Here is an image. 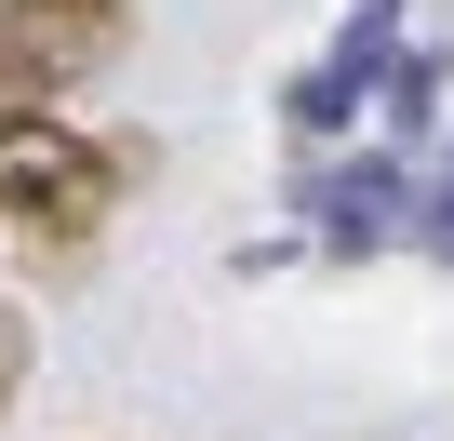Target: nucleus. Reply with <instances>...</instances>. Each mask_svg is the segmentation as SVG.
<instances>
[{"label": "nucleus", "instance_id": "obj_5", "mask_svg": "<svg viewBox=\"0 0 454 441\" xmlns=\"http://www.w3.org/2000/svg\"><path fill=\"white\" fill-rule=\"evenodd\" d=\"M441 81H454L441 54H401V67H387V134H427V121H441Z\"/></svg>", "mask_w": 454, "mask_h": 441}, {"label": "nucleus", "instance_id": "obj_2", "mask_svg": "<svg viewBox=\"0 0 454 441\" xmlns=\"http://www.w3.org/2000/svg\"><path fill=\"white\" fill-rule=\"evenodd\" d=\"M134 14L121 0H0V107H54L94 67H121Z\"/></svg>", "mask_w": 454, "mask_h": 441}, {"label": "nucleus", "instance_id": "obj_3", "mask_svg": "<svg viewBox=\"0 0 454 441\" xmlns=\"http://www.w3.org/2000/svg\"><path fill=\"white\" fill-rule=\"evenodd\" d=\"M294 214H308V241L321 255H387L414 228V174L374 147V161H308L294 174Z\"/></svg>", "mask_w": 454, "mask_h": 441}, {"label": "nucleus", "instance_id": "obj_4", "mask_svg": "<svg viewBox=\"0 0 454 441\" xmlns=\"http://www.w3.org/2000/svg\"><path fill=\"white\" fill-rule=\"evenodd\" d=\"M387 67H401V0H361V14L334 28V54H321V67H308V81L281 94V121H294V134L321 147V134H348V121H361V107L387 94Z\"/></svg>", "mask_w": 454, "mask_h": 441}, {"label": "nucleus", "instance_id": "obj_6", "mask_svg": "<svg viewBox=\"0 0 454 441\" xmlns=\"http://www.w3.org/2000/svg\"><path fill=\"white\" fill-rule=\"evenodd\" d=\"M401 241H414V255H441V268H454V174H441V187H414V228H401Z\"/></svg>", "mask_w": 454, "mask_h": 441}, {"label": "nucleus", "instance_id": "obj_7", "mask_svg": "<svg viewBox=\"0 0 454 441\" xmlns=\"http://www.w3.org/2000/svg\"><path fill=\"white\" fill-rule=\"evenodd\" d=\"M14 388H27V308H0V414H14Z\"/></svg>", "mask_w": 454, "mask_h": 441}, {"label": "nucleus", "instance_id": "obj_1", "mask_svg": "<svg viewBox=\"0 0 454 441\" xmlns=\"http://www.w3.org/2000/svg\"><path fill=\"white\" fill-rule=\"evenodd\" d=\"M121 147H94L81 121L54 107H0V228H54V241H94L121 214Z\"/></svg>", "mask_w": 454, "mask_h": 441}]
</instances>
